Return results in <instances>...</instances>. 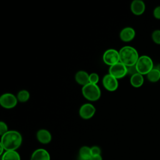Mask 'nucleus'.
Masks as SVG:
<instances>
[{"mask_svg": "<svg viewBox=\"0 0 160 160\" xmlns=\"http://www.w3.org/2000/svg\"><path fill=\"white\" fill-rule=\"evenodd\" d=\"M136 36L135 30L131 27H126L123 28L120 33L119 38L123 42H128L133 40Z\"/></svg>", "mask_w": 160, "mask_h": 160, "instance_id": "obj_10", "label": "nucleus"}, {"mask_svg": "<svg viewBox=\"0 0 160 160\" xmlns=\"http://www.w3.org/2000/svg\"><path fill=\"white\" fill-rule=\"evenodd\" d=\"M136 67L138 72L142 75H147L154 68V63L150 57L142 55L139 56L136 64Z\"/></svg>", "mask_w": 160, "mask_h": 160, "instance_id": "obj_4", "label": "nucleus"}, {"mask_svg": "<svg viewBox=\"0 0 160 160\" xmlns=\"http://www.w3.org/2000/svg\"><path fill=\"white\" fill-rule=\"evenodd\" d=\"M96 112L95 107L91 103H85L82 104L79 111V116L84 119H91Z\"/></svg>", "mask_w": 160, "mask_h": 160, "instance_id": "obj_9", "label": "nucleus"}, {"mask_svg": "<svg viewBox=\"0 0 160 160\" xmlns=\"http://www.w3.org/2000/svg\"><path fill=\"white\" fill-rule=\"evenodd\" d=\"M31 160H51V157L46 149L40 148L35 150L32 152Z\"/></svg>", "mask_w": 160, "mask_h": 160, "instance_id": "obj_13", "label": "nucleus"}, {"mask_svg": "<svg viewBox=\"0 0 160 160\" xmlns=\"http://www.w3.org/2000/svg\"><path fill=\"white\" fill-rule=\"evenodd\" d=\"M127 71H128V74H129L131 76L138 73V71L136 67V64L131 66H128L127 67Z\"/></svg>", "mask_w": 160, "mask_h": 160, "instance_id": "obj_23", "label": "nucleus"}, {"mask_svg": "<svg viewBox=\"0 0 160 160\" xmlns=\"http://www.w3.org/2000/svg\"><path fill=\"white\" fill-rule=\"evenodd\" d=\"M146 76L149 81L156 82L160 79V69L154 68Z\"/></svg>", "mask_w": 160, "mask_h": 160, "instance_id": "obj_18", "label": "nucleus"}, {"mask_svg": "<svg viewBox=\"0 0 160 160\" xmlns=\"http://www.w3.org/2000/svg\"><path fill=\"white\" fill-rule=\"evenodd\" d=\"M102 60L105 64L109 66L120 62L119 51L114 49H109L106 50L103 54Z\"/></svg>", "mask_w": 160, "mask_h": 160, "instance_id": "obj_5", "label": "nucleus"}, {"mask_svg": "<svg viewBox=\"0 0 160 160\" xmlns=\"http://www.w3.org/2000/svg\"><path fill=\"white\" fill-rule=\"evenodd\" d=\"M91 148L88 146H82L79 151V160H91Z\"/></svg>", "mask_w": 160, "mask_h": 160, "instance_id": "obj_16", "label": "nucleus"}, {"mask_svg": "<svg viewBox=\"0 0 160 160\" xmlns=\"http://www.w3.org/2000/svg\"><path fill=\"white\" fill-rule=\"evenodd\" d=\"M153 16L156 19H160V6H158L154 9Z\"/></svg>", "mask_w": 160, "mask_h": 160, "instance_id": "obj_25", "label": "nucleus"}, {"mask_svg": "<svg viewBox=\"0 0 160 160\" xmlns=\"http://www.w3.org/2000/svg\"><path fill=\"white\" fill-rule=\"evenodd\" d=\"M16 98L18 101L21 102H25L29 100L30 98V94L27 90L23 89L18 92Z\"/></svg>", "mask_w": 160, "mask_h": 160, "instance_id": "obj_19", "label": "nucleus"}, {"mask_svg": "<svg viewBox=\"0 0 160 160\" xmlns=\"http://www.w3.org/2000/svg\"><path fill=\"white\" fill-rule=\"evenodd\" d=\"M102 85L108 91H115L118 88V81L111 74H108L102 78Z\"/></svg>", "mask_w": 160, "mask_h": 160, "instance_id": "obj_8", "label": "nucleus"}, {"mask_svg": "<svg viewBox=\"0 0 160 160\" xmlns=\"http://www.w3.org/2000/svg\"><path fill=\"white\" fill-rule=\"evenodd\" d=\"M1 160H21V157L16 151H5Z\"/></svg>", "mask_w": 160, "mask_h": 160, "instance_id": "obj_17", "label": "nucleus"}, {"mask_svg": "<svg viewBox=\"0 0 160 160\" xmlns=\"http://www.w3.org/2000/svg\"><path fill=\"white\" fill-rule=\"evenodd\" d=\"M36 138L39 142L44 144L49 143L52 139V136L50 132L44 129H39L37 132Z\"/></svg>", "mask_w": 160, "mask_h": 160, "instance_id": "obj_12", "label": "nucleus"}, {"mask_svg": "<svg viewBox=\"0 0 160 160\" xmlns=\"http://www.w3.org/2000/svg\"><path fill=\"white\" fill-rule=\"evenodd\" d=\"M75 81L79 84L84 86L89 83V74L84 71H79L75 74Z\"/></svg>", "mask_w": 160, "mask_h": 160, "instance_id": "obj_14", "label": "nucleus"}, {"mask_svg": "<svg viewBox=\"0 0 160 160\" xmlns=\"http://www.w3.org/2000/svg\"><path fill=\"white\" fill-rule=\"evenodd\" d=\"M109 74L117 79L122 78L128 74L127 67L121 62H119L109 67Z\"/></svg>", "mask_w": 160, "mask_h": 160, "instance_id": "obj_6", "label": "nucleus"}, {"mask_svg": "<svg viewBox=\"0 0 160 160\" xmlns=\"http://www.w3.org/2000/svg\"><path fill=\"white\" fill-rule=\"evenodd\" d=\"M119 61L126 67L135 65L139 58L137 50L133 47L126 46L119 51Z\"/></svg>", "mask_w": 160, "mask_h": 160, "instance_id": "obj_2", "label": "nucleus"}, {"mask_svg": "<svg viewBox=\"0 0 160 160\" xmlns=\"http://www.w3.org/2000/svg\"><path fill=\"white\" fill-rule=\"evenodd\" d=\"M91 160H102V158L101 155H96L92 156L91 158Z\"/></svg>", "mask_w": 160, "mask_h": 160, "instance_id": "obj_26", "label": "nucleus"}, {"mask_svg": "<svg viewBox=\"0 0 160 160\" xmlns=\"http://www.w3.org/2000/svg\"><path fill=\"white\" fill-rule=\"evenodd\" d=\"M18 99L13 94L4 93L0 97V104L6 109L14 108L18 103Z\"/></svg>", "mask_w": 160, "mask_h": 160, "instance_id": "obj_7", "label": "nucleus"}, {"mask_svg": "<svg viewBox=\"0 0 160 160\" xmlns=\"http://www.w3.org/2000/svg\"><path fill=\"white\" fill-rule=\"evenodd\" d=\"M0 146H1V151H0V154L2 156V155L4 154V150H5V149H4V147L2 146V145L1 144H0Z\"/></svg>", "mask_w": 160, "mask_h": 160, "instance_id": "obj_27", "label": "nucleus"}, {"mask_svg": "<svg viewBox=\"0 0 160 160\" xmlns=\"http://www.w3.org/2000/svg\"><path fill=\"white\" fill-rule=\"evenodd\" d=\"M21 134L17 131L10 130L1 136V143L5 151H16L22 143Z\"/></svg>", "mask_w": 160, "mask_h": 160, "instance_id": "obj_1", "label": "nucleus"}, {"mask_svg": "<svg viewBox=\"0 0 160 160\" xmlns=\"http://www.w3.org/2000/svg\"><path fill=\"white\" fill-rule=\"evenodd\" d=\"M101 149L99 147L97 146H94L91 148V152L92 156L96 155H101Z\"/></svg>", "mask_w": 160, "mask_h": 160, "instance_id": "obj_24", "label": "nucleus"}, {"mask_svg": "<svg viewBox=\"0 0 160 160\" xmlns=\"http://www.w3.org/2000/svg\"><path fill=\"white\" fill-rule=\"evenodd\" d=\"M130 83L132 86L134 88H139L142 86L144 83L143 75L138 72L130 78Z\"/></svg>", "mask_w": 160, "mask_h": 160, "instance_id": "obj_15", "label": "nucleus"}, {"mask_svg": "<svg viewBox=\"0 0 160 160\" xmlns=\"http://www.w3.org/2000/svg\"><path fill=\"white\" fill-rule=\"evenodd\" d=\"M131 12L136 16H140L144 13L146 9L144 2L141 0H134L132 1L131 6Z\"/></svg>", "mask_w": 160, "mask_h": 160, "instance_id": "obj_11", "label": "nucleus"}, {"mask_svg": "<svg viewBox=\"0 0 160 160\" xmlns=\"http://www.w3.org/2000/svg\"><path fill=\"white\" fill-rule=\"evenodd\" d=\"M151 38L154 43L160 45V29L154 30L152 32Z\"/></svg>", "mask_w": 160, "mask_h": 160, "instance_id": "obj_20", "label": "nucleus"}, {"mask_svg": "<svg viewBox=\"0 0 160 160\" xmlns=\"http://www.w3.org/2000/svg\"><path fill=\"white\" fill-rule=\"evenodd\" d=\"M99 75L96 72H92L89 74V83L97 84L99 82Z\"/></svg>", "mask_w": 160, "mask_h": 160, "instance_id": "obj_21", "label": "nucleus"}, {"mask_svg": "<svg viewBox=\"0 0 160 160\" xmlns=\"http://www.w3.org/2000/svg\"><path fill=\"white\" fill-rule=\"evenodd\" d=\"M9 130H8L7 124L3 121H1L0 122V134H1V136H2L5 133H6Z\"/></svg>", "mask_w": 160, "mask_h": 160, "instance_id": "obj_22", "label": "nucleus"}, {"mask_svg": "<svg viewBox=\"0 0 160 160\" xmlns=\"http://www.w3.org/2000/svg\"><path fill=\"white\" fill-rule=\"evenodd\" d=\"M82 94L86 99L90 101H96L100 98L101 92L97 84L88 83L82 86Z\"/></svg>", "mask_w": 160, "mask_h": 160, "instance_id": "obj_3", "label": "nucleus"}]
</instances>
